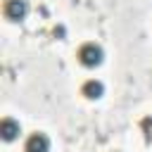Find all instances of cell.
Wrapping results in <instances>:
<instances>
[{
  "label": "cell",
  "mask_w": 152,
  "mask_h": 152,
  "mask_svg": "<svg viewBox=\"0 0 152 152\" xmlns=\"http://www.w3.org/2000/svg\"><path fill=\"white\" fill-rule=\"evenodd\" d=\"M5 14L12 21H21L28 14V2L26 0H5Z\"/></svg>",
  "instance_id": "cell-2"
},
{
  "label": "cell",
  "mask_w": 152,
  "mask_h": 152,
  "mask_svg": "<svg viewBox=\"0 0 152 152\" xmlns=\"http://www.w3.org/2000/svg\"><path fill=\"white\" fill-rule=\"evenodd\" d=\"M81 93H83L88 100H100V97H102V93H104V86H102V81L90 78V81H86V83H83Z\"/></svg>",
  "instance_id": "cell-4"
},
{
  "label": "cell",
  "mask_w": 152,
  "mask_h": 152,
  "mask_svg": "<svg viewBox=\"0 0 152 152\" xmlns=\"http://www.w3.org/2000/svg\"><path fill=\"white\" fill-rule=\"evenodd\" d=\"M24 150L26 152H50V138L45 133H31Z\"/></svg>",
  "instance_id": "cell-3"
},
{
  "label": "cell",
  "mask_w": 152,
  "mask_h": 152,
  "mask_svg": "<svg viewBox=\"0 0 152 152\" xmlns=\"http://www.w3.org/2000/svg\"><path fill=\"white\" fill-rule=\"evenodd\" d=\"M102 57H104V50L97 43H86L78 48V62L83 66H97L102 64Z\"/></svg>",
  "instance_id": "cell-1"
},
{
  "label": "cell",
  "mask_w": 152,
  "mask_h": 152,
  "mask_svg": "<svg viewBox=\"0 0 152 152\" xmlns=\"http://www.w3.org/2000/svg\"><path fill=\"white\" fill-rule=\"evenodd\" d=\"M19 131H21V128H19V121H14V119H2V124H0V133H2L5 140H14Z\"/></svg>",
  "instance_id": "cell-5"
}]
</instances>
